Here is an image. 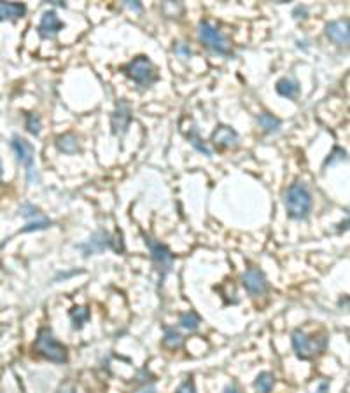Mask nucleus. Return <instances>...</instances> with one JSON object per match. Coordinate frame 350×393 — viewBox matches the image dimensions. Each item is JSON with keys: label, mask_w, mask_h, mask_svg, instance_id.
Here are the masks:
<instances>
[{"label": "nucleus", "mask_w": 350, "mask_h": 393, "mask_svg": "<svg viewBox=\"0 0 350 393\" xmlns=\"http://www.w3.org/2000/svg\"><path fill=\"white\" fill-rule=\"evenodd\" d=\"M287 215L294 220H303L312 210V194L303 182H296L287 189L284 198Z\"/></svg>", "instance_id": "obj_1"}, {"label": "nucleus", "mask_w": 350, "mask_h": 393, "mask_svg": "<svg viewBox=\"0 0 350 393\" xmlns=\"http://www.w3.org/2000/svg\"><path fill=\"white\" fill-rule=\"evenodd\" d=\"M35 350L44 358L55 362V364H63L68 358L67 348L53 335V332L49 329L39 330V335H37V341H35Z\"/></svg>", "instance_id": "obj_2"}, {"label": "nucleus", "mask_w": 350, "mask_h": 393, "mask_svg": "<svg viewBox=\"0 0 350 393\" xmlns=\"http://www.w3.org/2000/svg\"><path fill=\"white\" fill-rule=\"evenodd\" d=\"M124 74L142 87H149L158 81V74H156L154 65L151 63L149 58L146 56H137L133 62H130L124 67Z\"/></svg>", "instance_id": "obj_3"}, {"label": "nucleus", "mask_w": 350, "mask_h": 393, "mask_svg": "<svg viewBox=\"0 0 350 393\" xmlns=\"http://www.w3.org/2000/svg\"><path fill=\"white\" fill-rule=\"evenodd\" d=\"M198 37L200 40L207 45L208 49H212L217 55H230L231 45L230 40L226 39V35L221 33L217 26H214L210 21H201L198 25Z\"/></svg>", "instance_id": "obj_4"}, {"label": "nucleus", "mask_w": 350, "mask_h": 393, "mask_svg": "<svg viewBox=\"0 0 350 393\" xmlns=\"http://www.w3.org/2000/svg\"><path fill=\"white\" fill-rule=\"evenodd\" d=\"M146 245L149 247L151 257H153L154 264L158 266L159 271L163 269V276H165L173 264V254L168 250V247L161 245L159 241H154V239L149 238V236H146Z\"/></svg>", "instance_id": "obj_5"}, {"label": "nucleus", "mask_w": 350, "mask_h": 393, "mask_svg": "<svg viewBox=\"0 0 350 393\" xmlns=\"http://www.w3.org/2000/svg\"><path fill=\"white\" fill-rule=\"evenodd\" d=\"M11 147H13L18 161L26 168V171H28V180L32 182L33 180V156H35V151H33L32 143L26 142L25 138L14 136L13 142H11Z\"/></svg>", "instance_id": "obj_6"}, {"label": "nucleus", "mask_w": 350, "mask_h": 393, "mask_svg": "<svg viewBox=\"0 0 350 393\" xmlns=\"http://www.w3.org/2000/svg\"><path fill=\"white\" fill-rule=\"evenodd\" d=\"M291 339H292V348H294L298 358H301V360L312 358L319 352V348H321V346L317 345V341H315V339H310L303 330H294Z\"/></svg>", "instance_id": "obj_7"}, {"label": "nucleus", "mask_w": 350, "mask_h": 393, "mask_svg": "<svg viewBox=\"0 0 350 393\" xmlns=\"http://www.w3.org/2000/svg\"><path fill=\"white\" fill-rule=\"evenodd\" d=\"M242 283L250 296H262L268 290V281L259 269H249L243 273Z\"/></svg>", "instance_id": "obj_8"}, {"label": "nucleus", "mask_w": 350, "mask_h": 393, "mask_svg": "<svg viewBox=\"0 0 350 393\" xmlns=\"http://www.w3.org/2000/svg\"><path fill=\"white\" fill-rule=\"evenodd\" d=\"M326 35L329 40H333L334 44L340 45H347L350 39V32H348V20H338V21H331L326 26Z\"/></svg>", "instance_id": "obj_9"}, {"label": "nucleus", "mask_w": 350, "mask_h": 393, "mask_svg": "<svg viewBox=\"0 0 350 393\" xmlns=\"http://www.w3.org/2000/svg\"><path fill=\"white\" fill-rule=\"evenodd\" d=\"M62 28H63V23L60 21L58 14L55 11H48V13L42 14L39 25V33L42 37H55Z\"/></svg>", "instance_id": "obj_10"}, {"label": "nucleus", "mask_w": 350, "mask_h": 393, "mask_svg": "<svg viewBox=\"0 0 350 393\" xmlns=\"http://www.w3.org/2000/svg\"><path fill=\"white\" fill-rule=\"evenodd\" d=\"M212 142L217 145V147L230 149L238 143V135L235 129L230 128V126H219V128L214 131V135H212Z\"/></svg>", "instance_id": "obj_11"}, {"label": "nucleus", "mask_w": 350, "mask_h": 393, "mask_svg": "<svg viewBox=\"0 0 350 393\" xmlns=\"http://www.w3.org/2000/svg\"><path fill=\"white\" fill-rule=\"evenodd\" d=\"M130 107H128L126 102L121 100L119 104L116 107V112L112 116V128H114V133H124L130 124Z\"/></svg>", "instance_id": "obj_12"}, {"label": "nucleus", "mask_w": 350, "mask_h": 393, "mask_svg": "<svg viewBox=\"0 0 350 393\" xmlns=\"http://www.w3.org/2000/svg\"><path fill=\"white\" fill-rule=\"evenodd\" d=\"M26 6L18 2H0V21L16 20V18L25 16Z\"/></svg>", "instance_id": "obj_13"}, {"label": "nucleus", "mask_w": 350, "mask_h": 393, "mask_svg": "<svg viewBox=\"0 0 350 393\" xmlns=\"http://www.w3.org/2000/svg\"><path fill=\"white\" fill-rule=\"evenodd\" d=\"M107 247H112V239H109V236L105 232H95L93 238H90L88 245H81L79 249H82L86 252V255H90L91 252H102Z\"/></svg>", "instance_id": "obj_14"}, {"label": "nucleus", "mask_w": 350, "mask_h": 393, "mask_svg": "<svg viewBox=\"0 0 350 393\" xmlns=\"http://www.w3.org/2000/svg\"><path fill=\"white\" fill-rule=\"evenodd\" d=\"M277 93L284 98H289V100H296L299 94V84L289 77H282L275 86Z\"/></svg>", "instance_id": "obj_15"}, {"label": "nucleus", "mask_w": 350, "mask_h": 393, "mask_svg": "<svg viewBox=\"0 0 350 393\" xmlns=\"http://www.w3.org/2000/svg\"><path fill=\"white\" fill-rule=\"evenodd\" d=\"M56 147L60 152H65V154H75L79 151V140L75 135L72 133H65V135H60L56 138Z\"/></svg>", "instance_id": "obj_16"}, {"label": "nucleus", "mask_w": 350, "mask_h": 393, "mask_svg": "<svg viewBox=\"0 0 350 393\" xmlns=\"http://www.w3.org/2000/svg\"><path fill=\"white\" fill-rule=\"evenodd\" d=\"M184 133H186V136H188L189 142H191V145L196 149L198 152H201V154H205V156H212V151L203 143V140H201L200 135H198V128L195 124L191 123V128H189V131H186V129H184Z\"/></svg>", "instance_id": "obj_17"}, {"label": "nucleus", "mask_w": 350, "mask_h": 393, "mask_svg": "<svg viewBox=\"0 0 350 393\" xmlns=\"http://www.w3.org/2000/svg\"><path fill=\"white\" fill-rule=\"evenodd\" d=\"M273 384H275V377L272 372H261L254 381V388L257 393H270L273 390Z\"/></svg>", "instance_id": "obj_18"}, {"label": "nucleus", "mask_w": 350, "mask_h": 393, "mask_svg": "<svg viewBox=\"0 0 350 393\" xmlns=\"http://www.w3.org/2000/svg\"><path fill=\"white\" fill-rule=\"evenodd\" d=\"M257 123H259V126L262 129H265L266 133H277L280 129V126H282V123H280V119H277L275 116H272V114H259V117H257Z\"/></svg>", "instance_id": "obj_19"}, {"label": "nucleus", "mask_w": 350, "mask_h": 393, "mask_svg": "<svg viewBox=\"0 0 350 393\" xmlns=\"http://www.w3.org/2000/svg\"><path fill=\"white\" fill-rule=\"evenodd\" d=\"M70 318H72L74 329H81V327L88 322V318H90V311H88L86 308H74V310L70 311Z\"/></svg>", "instance_id": "obj_20"}, {"label": "nucleus", "mask_w": 350, "mask_h": 393, "mask_svg": "<svg viewBox=\"0 0 350 393\" xmlns=\"http://www.w3.org/2000/svg\"><path fill=\"white\" fill-rule=\"evenodd\" d=\"M163 345L168 346V348H179L182 345V335L179 334L175 329H166L165 330V337H163Z\"/></svg>", "instance_id": "obj_21"}, {"label": "nucleus", "mask_w": 350, "mask_h": 393, "mask_svg": "<svg viewBox=\"0 0 350 393\" xmlns=\"http://www.w3.org/2000/svg\"><path fill=\"white\" fill-rule=\"evenodd\" d=\"M181 325L188 330H196L198 325H200V316H198L195 311L184 313V315L181 316Z\"/></svg>", "instance_id": "obj_22"}, {"label": "nucleus", "mask_w": 350, "mask_h": 393, "mask_svg": "<svg viewBox=\"0 0 350 393\" xmlns=\"http://www.w3.org/2000/svg\"><path fill=\"white\" fill-rule=\"evenodd\" d=\"M40 117L37 114H28L26 116V129H28L32 135H39L40 133Z\"/></svg>", "instance_id": "obj_23"}, {"label": "nucleus", "mask_w": 350, "mask_h": 393, "mask_svg": "<svg viewBox=\"0 0 350 393\" xmlns=\"http://www.w3.org/2000/svg\"><path fill=\"white\" fill-rule=\"evenodd\" d=\"M345 159H347V152H345L343 149H340V147H334L333 152L329 154V158L326 159L324 166L333 165V163H336V161H345Z\"/></svg>", "instance_id": "obj_24"}, {"label": "nucleus", "mask_w": 350, "mask_h": 393, "mask_svg": "<svg viewBox=\"0 0 350 393\" xmlns=\"http://www.w3.org/2000/svg\"><path fill=\"white\" fill-rule=\"evenodd\" d=\"M51 226V220H48V219H40V220H37V222H30L28 226L26 227H23V232H28V231H33V229H46V227H49Z\"/></svg>", "instance_id": "obj_25"}, {"label": "nucleus", "mask_w": 350, "mask_h": 393, "mask_svg": "<svg viewBox=\"0 0 350 393\" xmlns=\"http://www.w3.org/2000/svg\"><path fill=\"white\" fill-rule=\"evenodd\" d=\"M175 393H196V388H195V381L191 379V377H188V379L184 381V383L181 384V386L175 390Z\"/></svg>", "instance_id": "obj_26"}, {"label": "nucleus", "mask_w": 350, "mask_h": 393, "mask_svg": "<svg viewBox=\"0 0 350 393\" xmlns=\"http://www.w3.org/2000/svg\"><path fill=\"white\" fill-rule=\"evenodd\" d=\"M20 213L23 217H35V215H39V208H35L33 205H28V203H25V205H21V208H20Z\"/></svg>", "instance_id": "obj_27"}, {"label": "nucleus", "mask_w": 350, "mask_h": 393, "mask_svg": "<svg viewBox=\"0 0 350 393\" xmlns=\"http://www.w3.org/2000/svg\"><path fill=\"white\" fill-rule=\"evenodd\" d=\"M124 4H126V6L130 7V9L137 11V13H140V11H142V6H140L139 2H124Z\"/></svg>", "instance_id": "obj_28"}, {"label": "nucleus", "mask_w": 350, "mask_h": 393, "mask_svg": "<svg viewBox=\"0 0 350 393\" xmlns=\"http://www.w3.org/2000/svg\"><path fill=\"white\" fill-rule=\"evenodd\" d=\"M175 53H182V55H186V56H189V55H191V51H189V49L188 47H184V45H179V47L177 49H175Z\"/></svg>", "instance_id": "obj_29"}, {"label": "nucleus", "mask_w": 350, "mask_h": 393, "mask_svg": "<svg viewBox=\"0 0 350 393\" xmlns=\"http://www.w3.org/2000/svg\"><path fill=\"white\" fill-rule=\"evenodd\" d=\"M224 393H240V391L237 390V386H233V384H231V386L224 388Z\"/></svg>", "instance_id": "obj_30"}, {"label": "nucleus", "mask_w": 350, "mask_h": 393, "mask_svg": "<svg viewBox=\"0 0 350 393\" xmlns=\"http://www.w3.org/2000/svg\"><path fill=\"white\" fill-rule=\"evenodd\" d=\"M326 390H328V383H322L321 384V390H319L317 393H324Z\"/></svg>", "instance_id": "obj_31"}, {"label": "nucleus", "mask_w": 350, "mask_h": 393, "mask_svg": "<svg viewBox=\"0 0 350 393\" xmlns=\"http://www.w3.org/2000/svg\"><path fill=\"white\" fill-rule=\"evenodd\" d=\"M62 393H74V390H68V391H67V390H63Z\"/></svg>", "instance_id": "obj_32"}, {"label": "nucleus", "mask_w": 350, "mask_h": 393, "mask_svg": "<svg viewBox=\"0 0 350 393\" xmlns=\"http://www.w3.org/2000/svg\"><path fill=\"white\" fill-rule=\"evenodd\" d=\"M0 177H2V165H0Z\"/></svg>", "instance_id": "obj_33"}]
</instances>
